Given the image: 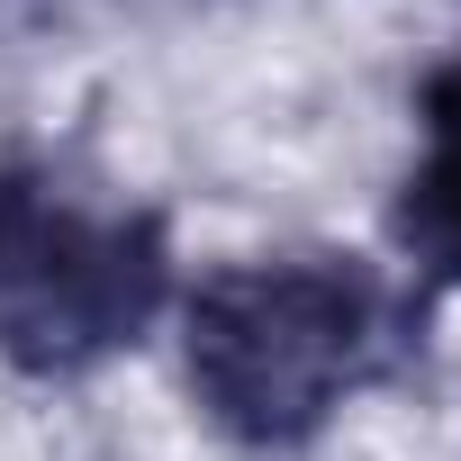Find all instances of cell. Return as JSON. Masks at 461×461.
<instances>
[{"mask_svg":"<svg viewBox=\"0 0 461 461\" xmlns=\"http://www.w3.org/2000/svg\"><path fill=\"white\" fill-rule=\"evenodd\" d=\"M389 353V299L362 263L281 254L190 290V389L245 443H308Z\"/></svg>","mask_w":461,"mask_h":461,"instance_id":"cell-1","label":"cell"},{"mask_svg":"<svg viewBox=\"0 0 461 461\" xmlns=\"http://www.w3.org/2000/svg\"><path fill=\"white\" fill-rule=\"evenodd\" d=\"M172 290L163 226L109 208L55 163L0 172V353L19 371H91L154 326Z\"/></svg>","mask_w":461,"mask_h":461,"instance_id":"cell-2","label":"cell"},{"mask_svg":"<svg viewBox=\"0 0 461 461\" xmlns=\"http://www.w3.org/2000/svg\"><path fill=\"white\" fill-rule=\"evenodd\" d=\"M398 245L434 281H461V64L425 82V154L398 199Z\"/></svg>","mask_w":461,"mask_h":461,"instance_id":"cell-3","label":"cell"}]
</instances>
